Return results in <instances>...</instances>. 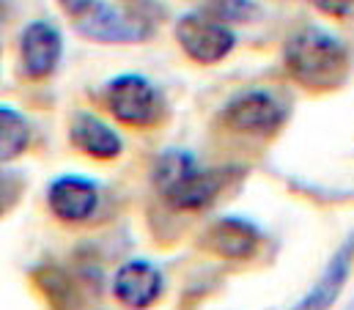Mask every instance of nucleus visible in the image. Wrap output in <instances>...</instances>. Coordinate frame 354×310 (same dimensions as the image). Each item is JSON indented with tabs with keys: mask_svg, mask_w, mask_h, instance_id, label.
<instances>
[{
	"mask_svg": "<svg viewBox=\"0 0 354 310\" xmlns=\"http://www.w3.org/2000/svg\"><path fill=\"white\" fill-rule=\"evenodd\" d=\"M47 206L61 223H86L99 209V184L77 173L58 176L47 187Z\"/></svg>",
	"mask_w": 354,
	"mask_h": 310,
	"instance_id": "8",
	"label": "nucleus"
},
{
	"mask_svg": "<svg viewBox=\"0 0 354 310\" xmlns=\"http://www.w3.org/2000/svg\"><path fill=\"white\" fill-rule=\"evenodd\" d=\"M283 66L288 78L310 93L338 91L352 72L346 44L319 25H305L286 39Z\"/></svg>",
	"mask_w": 354,
	"mask_h": 310,
	"instance_id": "1",
	"label": "nucleus"
},
{
	"mask_svg": "<svg viewBox=\"0 0 354 310\" xmlns=\"http://www.w3.org/2000/svg\"><path fill=\"white\" fill-rule=\"evenodd\" d=\"M316 11L335 17V19H354V0H308Z\"/></svg>",
	"mask_w": 354,
	"mask_h": 310,
	"instance_id": "17",
	"label": "nucleus"
},
{
	"mask_svg": "<svg viewBox=\"0 0 354 310\" xmlns=\"http://www.w3.org/2000/svg\"><path fill=\"white\" fill-rule=\"evenodd\" d=\"M192 165H198L195 156L189 154V152H184V149L165 152V154L157 159V165H154V184H157V190L165 192L168 187H174Z\"/></svg>",
	"mask_w": 354,
	"mask_h": 310,
	"instance_id": "16",
	"label": "nucleus"
},
{
	"mask_svg": "<svg viewBox=\"0 0 354 310\" xmlns=\"http://www.w3.org/2000/svg\"><path fill=\"white\" fill-rule=\"evenodd\" d=\"M33 286L39 289V294L47 300V305L53 310H77L80 308V294L75 286V277L58 266H39L30 275Z\"/></svg>",
	"mask_w": 354,
	"mask_h": 310,
	"instance_id": "13",
	"label": "nucleus"
},
{
	"mask_svg": "<svg viewBox=\"0 0 354 310\" xmlns=\"http://www.w3.org/2000/svg\"><path fill=\"white\" fill-rule=\"evenodd\" d=\"M346 310H354V302H352V305H349V308H346Z\"/></svg>",
	"mask_w": 354,
	"mask_h": 310,
	"instance_id": "19",
	"label": "nucleus"
},
{
	"mask_svg": "<svg viewBox=\"0 0 354 310\" xmlns=\"http://www.w3.org/2000/svg\"><path fill=\"white\" fill-rule=\"evenodd\" d=\"M288 118L286 104L264 88H250L231 96L220 110V124L228 132L248 138H269Z\"/></svg>",
	"mask_w": 354,
	"mask_h": 310,
	"instance_id": "3",
	"label": "nucleus"
},
{
	"mask_svg": "<svg viewBox=\"0 0 354 310\" xmlns=\"http://www.w3.org/2000/svg\"><path fill=\"white\" fill-rule=\"evenodd\" d=\"M33 140V124L14 104H0V159L14 162L28 152Z\"/></svg>",
	"mask_w": 354,
	"mask_h": 310,
	"instance_id": "14",
	"label": "nucleus"
},
{
	"mask_svg": "<svg viewBox=\"0 0 354 310\" xmlns=\"http://www.w3.org/2000/svg\"><path fill=\"white\" fill-rule=\"evenodd\" d=\"M174 36H176L181 53L189 61H195L198 66H214V64L225 61L236 47V36H234L231 25H225L203 11L181 14L174 25Z\"/></svg>",
	"mask_w": 354,
	"mask_h": 310,
	"instance_id": "5",
	"label": "nucleus"
},
{
	"mask_svg": "<svg viewBox=\"0 0 354 310\" xmlns=\"http://www.w3.org/2000/svg\"><path fill=\"white\" fill-rule=\"evenodd\" d=\"M69 143L96 162H113L124 154L121 135L88 110H77L69 118Z\"/></svg>",
	"mask_w": 354,
	"mask_h": 310,
	"instance_id": "11",
	"label": "nucleus"
},
{
	"mask_svg": "<svg viewBox=\"0 0 354 310\" xmlns=\"http://www.w3.org/2000/svg\"><path fill=\"white\" fill-rule=\"evenodd\" d=\"M352 255H354V239L349 244H344V247L330 258V264L324 266V272H322V277L316 280V286H313L291 310H330L333 308L335 300L341 297L346 280H349Z\"/></svg>",
	"mask_w": 354,
	"mask_h": 310,
	"instance_id": "12",
	"label": "nucleus"
},
{
	"mask_svg": "<svg viewBox=\"0 0 354 310\" xmlns=\"http://www.w3.org/2000/svg\"><path fill=\"white\" fill-rule=\"evenodd\" d=\"M93 3H96V0H58L61 11H64L66 17H72V19H80Z\"/></svg>",
	"mask_w": 354,
	"mask_h": 310,
	"instance_id": "18",
	"label": "nucleus"
},
{
	"mask_svg": "<svg viewBox=\"0 0 354 310\" xmlns=\"http://www.w3.org/2000/svg\"><path fill=\"white\" fill-rule=\"evenodd\" d=\"M75 30L99 44H138L154 33V22L138 11L96 0L80 19H75Z\"/></svg>",
	"mask_w": 354,
	"mask_h": 310,
	"instance_id": "6",
	"label": "nucleus"
},
{
	"mask_svg": "<svg viewBox=\"0 0 354 310\" xmlns=\"http://www.w3.org/2000/svg\"><path fill=\"white\" fill-rule=\"evenodd\" d=\"M245 176H248V170L236 167V165H223V167L192 165L174 187H168L162 192V198L176 212H201V209H209L228 190L239 187L245 181Z\"/></svg>",
	"mask_w": 354,
	"mask_h": 310,
	"instance_id": "4",
	"label": "nucleus"
},
{
	"mask_svg": "<svg viewBox=\"0 0 354 310\" xmlns=\"http://www.w3.org/2000/svg\"><path fill=\"white\" fill-rule=\"evenodd\" d=\"M162 272L143 258L127 261L113 277V297L127 310H149L162 297Z\"/></svg>",
	"mask_w": 354,
	"mask_h": 310,
	"instance_id": "10",
	"label": "nucleus"
},
{
	"mask_svg": "<svg viewBox=\"0 0 354 310\" xmlns=\"http://www.w3.org/2000/svg\"><path fill=\"white\" fill-rule=\"evenodd\" d=\"M198 247L223 261H248L261 247V231L242 217H223L201 233Z\"/></svg>",
	"mask_w": 354,
	"mask_h": 310,
	"instance_id": "9",
	"label": "nucleus"
},
{
	"mask_svg": "<svg viewBox=\"0 0 354 310\" xmlns=\"http://www.w3.org/2000/svg\"><path fill=\"white\" fill-rule=\"evenodd\" d=\"M64 58V36L47 19H33L17 39V66L25 80H50Z\"/></svg>",
	"mask_w": 354,
	"mask_h": 310,
	"instance_id": "7",
	"label": "nucleus"
},
{
	"mask_svg": "<svg viewBox=\"0 0 354 310\" xmlns=\"http://www.w3.org/2000/svg\"><path fill=\"white\" fill-rule=\"evenodd\" d=\"M201 11L234 25V22H253L259 17V3L256 0H198Z\"/></svg>",
	"mask_w": 354,
	"mask_h": 310,
	"instance_id": "15",
	"label": "nucleus"
},
{
	"mask_svg": "<svg viewBox=\"0 0 354 310\" xmlns=\"http://www.w3.org/2000/svg\"><path fill=\"white\" fill-rule=\"evenodd\" d=\"M99 102L107 116L129 129H154L168 116V102L162 91L146 75H118L107 80L99 91Z\"/></svg>",
	"mask_w": 354,
	"mask_h": 310,
	"instance_id": "2",
	"label": "nucleus"
}]
</instances>
